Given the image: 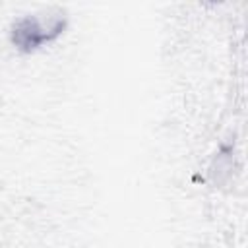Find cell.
<instances>
[{
    "instance_id": "cell-1",
    "label": "cell",
    "mask_w": 248,
    "mask_h": 248,
    "mask_svg": "<svg viewBox=\"0 0 248 248\" xmlns=\"http://www.w3.org/2000/svg\"><path fill=\"white\" fill-rule=\"evenodd\" d=\"M68 27V17L60 10L25 14L10 25V43L21 54H31L54 43Z\"/></svg>"
}]
</instances>
